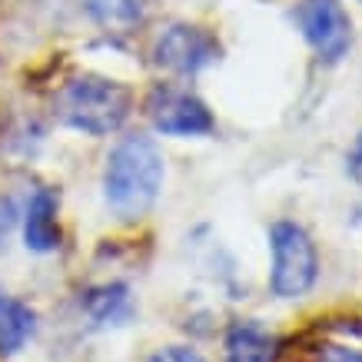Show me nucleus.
Returning a JSON list of instances; mask_svg holds the SVG:
<instances>
[{
  "label": "nucleus",
  "mask_w": 362,
  "mask_h": 362,
  "mask_svg": "<svg viewBox=\"0 0 362 362\" xmlns=\"http://www.w3.org/2000/svg\"><path fill=\"white\" fill-rule=\"evenodd\" d=\"M163 187V153L150 136H123L103 170V197L107 206L123 216H143L156 203Z\"/></svg>",
  "instance_id": "obj_1"
},
{
  "label": "nucleus",
  "mask_w": 362,
  "mask_h": 362,
  "mask_svg": "<svg viewBox=\"0 0 362 362\" xmlns=\"http://www.w3.org/2000/svg\"><path fill=\"white\" fill-rule=\"evenodd\" d=\"M130 90L110 77H97V74H83V77L70 80L60 93L64 120L74 130L90 133V136L117 133L130 117Z\"/></svg>",
  "instance_id": "obj_2"
},
{
  "label": "nucleus",
  "mask_w": 362,
  "mask_h": 362,
  "mask_svg": "<svg viewBox=\"0 0 362 362\" xmlns=\"http://www.w3.org/2000/svg\"><path fill=\"white\" fill-rule=\"evenodd\" d=\"M269 250H273V269L269 286L279 299H296L313 289L319 276L316 243L299 223H276L269 230Z\"/></svg>",
  "instance_id": "obj_3"
},
{
  "label": "nucleus",
  "mask_w": 362,
  "mask_h": 362,
  "mask_svg": "<svg viewBox=\"0 0 362 362\" xmlns=\"http://www.w3.org/2000/svg\"><path fill=\"white\" fill-rule=\"evenodd\" d=\"M299 27L309 47L316 50L322 60H342L352 44V23L349 13L339 0H303L299 4Z\"/></svg>",
  "instance_id": "obj_4"
},
{
  "label": "nucleus",
  "mask_w": 362,
  "mask_h": 362,
  "mask_svg": "<svg viewBox=\"0 0 362 362\" xmlns=\"http://www.w3.org/2000/svg\"><path fill=\"white\" fill-rule=\"evenodd\" d=\"M216 57H220V44L213 40V33H206L203 27H189V23H176V27L163 30L153 47L156 64L163 66V70L183 74V77L199 74Z\"/></svg>",
  "instance_id": "obj_5"
},
{
  "label": "nucleus",
  "mask_w": 362,
  "mask_h": 362,
  "mask_svg": "<svg viewBox=\"0 0 362 362\" xmlns=\"http://www.w3.org/2000/svg\"><path fill=\"white\" fill-rule=\"evenodd\" d=\"M146 110L153 127L166 136H206L213 130V113L206 110V103L187 90H153Z\"/></svg>",
  "instance_id": "obj_6"
},
{
  "label": "nucleus",
  "mask_w": 362,
  "mask_h": 362,
  "mask_svg": "<svg viewBox=\"0 0 362 362\" xmlns=\"http://www.w3.org/2000/svg\"><path fill=\"white\" fill-rule=\"evenodd\" d=\"M23 240L33 252H54L60 246V223H57V197L50 189H37L23 209Z\"/></svg>",
  "instance_id": "obj_7"
},
{
  "label": "nucleus",
  "mask_w": 362,
  "mask_h": 362,
  "mask_svg": "<svg viewBox=\"0 0 362 362\" xmlns=\"http://www.w3.org/2000/svg\"><path fill=\"white\" fill-rule=\"evenodd\" d=\"M273 346L276 339L259 322L240 319L226 332V362H269L273 359Z\"/></svg>",
  "instance_id": "obj_8"
},
{
  "label": "nucleus",
  "mask_w": 362,
  "mask_h": 362,
  "mask_svg": "<svg viewBox=\"0 0 362 362\" xmlns=\"http://www.w3.org/2000/svg\"><path fill=\"white\" fill-rule=\"evenodd\" d=\"M83 309L93 326H123L130 319V289L123 283H107V286H93L87 296H83Z\"/></svg>",
  "instance_id": "obj_9"
},
{
  "label": "nucleus",
  "mask_w": 362,
  "mask_h": 362,
  "mask_svg": "<svg viewBox=\"0 0 362 362\" xmlns=\"http://www.w3.org/2000/svg\"><path fill=\"white\" fill-rule=\"evenodd\" d=\"M33 329H37L33 309L13 296H0V356L21 352Z\"/></svg>",
  "instance_id": "obj_10"
},
{
  "label": "nucleus",
  "mask_w": 362,
  "mask_h": 362,
  "mask_svg": "<svg viewBox=\"0 0 362 362\" xmlns=\"http://www.w3.org/2000/svg\"><path fill=\"white\" fill-rule=\"evenodd\" d=\"M87 11L97 23L113 27V30H127L143 17L140 0H87Z\"/></svg>",
  "instance_id": "obj_11"
},
{
  "label": "nucleus",
  "mask_w": 362,
  "mask_h": 362,
  "mask_svg": "<svg viewBox=\"0 0 362 362\" xmlns=\"http://www.w3.org/2000/svg\"><path fill=\"white\" fill-rule=\"evenodd\" d=\"M150 362H206L199 352L183 349V346H170V349H160Z\"/></svg>",
  "instance_id": "obj_12"
},
{
  "label": "nucleus",
  "mask_w": 362,
  "mask_h": 362,
  "mask_svg": "<svg viewBox=\"0 0 362 362\" xmlns=\"http://www.w3.org/2000/svg\"><path fill=\"white\" fill-rule=\"evenodd\" d=\"M13 223H17V203L7 197V199H0V246H4V240L11 236Z\"/></svg>",
  "instance_id": "obj_13"
},
{
  "label": "nucleus",
  "mask_w": 362,
  "mask_h": 362,
  "mask_svg": "<svg viewBox=\"0 0 362 362\" xmlns=\"http://www.w3.org/2000/svg\"><path fill=\"white\" fill-rule=\"evenodd\" d=\"M319 362H362V352L359 349H346V346H329L322 352Z\"/></svg>",
  "instance_id": "obj_14"
},
{
  "label": "nucleus",
  "mask_w": 362,
  "mask_h": 362,
  "mask_svg": "<svg viewBox=\"0 0 362 362\" xmlns=\"http://www.w3.org/2000/svg\"><path fill=\"white\" fill-rule=\"evenodd\" d=\"M352 170L362 176V136H359V143H356V150H352Z\"/></svg>",
  "instance_id": "obj_15"
}]
</instances>
